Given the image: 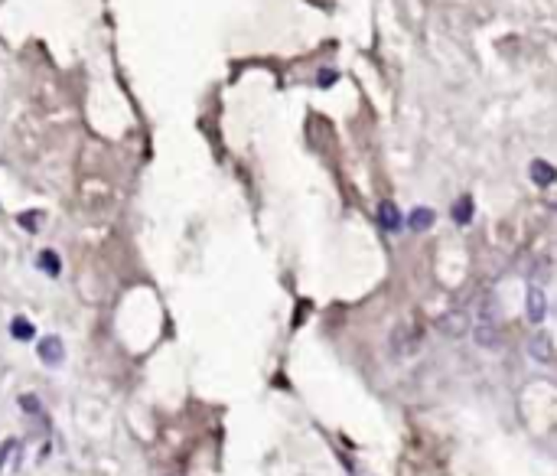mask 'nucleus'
Masks as SVG:
<instances>
[{"label":"nucleus","mask_w":557,"mask_h":476,"mask_svg":"<svg viewBox=\"0 0 557 476\" xmlns=\"http://www.w3.org/2000/svg\"><path fill=\"white\" fill-rule=\"evenodd\" d=\"M525 316H528V323H541L548 316V297H544V290L538 284H532L525 290Z\"/></svg>","instance_id":"obj_1"},{"label":"nucleus","mask_w":557,"mask_h":476,"mask_svg":"<svg viewBox=\"0 0 557 476\" xmlns=\"http://www.w3.org/2000/svg\"><path fill=\"white\" fill-rule=\"evenodd\" d=\"M437 330L447 336V340H456V336H463L466 330H469V316L463 314V310H450V314L440 316Z\"/></svg>","instance_id":"obj_2"},{"label":"nucleus","mask_w":557,"mask_h":476,"mask_svg":"<svg viewBox=\"0 0 557 476\" xmlns=\"http://www.w3.org/2000/svg\"><path fill=\"white\" fill-rule=\"evenodd\" d=\"M36 352H40V359L46 366H62V362H66V346H62L59 336H42Z\"/></svg>","instance_id":"obj_3"},{"label":"nucleus","mask_w":557,"mask_h":476,"mask_svg":"<svg viewBox=\"0 0 557 476\" xmlns=\"http://www.w3.org/2000/svg\"><path fill=\"white\" fill-rule=\"evenodd\" d=\"M473 336H476V346H482V349H498V340H502L496 320H479Z\"/></svg>","instance_id":"obj_4"},{"label":"nucleus","mask_w":557,"mask_h":476,"mask_svg":"<svg viewBox=\"0 0 557 476\" xmlns=\"http://www.w3.org/2000/svg\"><path fill=\"white\" fill-rule=\"evenodd\" d=\"M528 356L538 359V362H544V366H548L551 359H554V352H551V340L544 336V333H538V336H532V340H528Z\"/></svg>","instance_id":"obj_5"},{"label":"nucleus","mask_w":557,"mask_h":476,"mask_svg":"<svg viewBox=\"0 0 557 476\" xmlns=\"http://www.w3.org/2000/svg\"><path fill=\"white\" fill-rule=\"evenodd\" d=\"M378 222L385 225L388 232L401 229V213H397V206L395 203H381L378 206Z\"/></svg>","instance_id":"obj_6"},{"label":"nucleus","mask_w":557,"mask_h":476,"mask_svg":"<svg viewBox=\"0 0 557 476\" xmlns=\"http://www.w3.org/2000/svg\"><path fill=\"white\" fill-rule=\"evenodd\" d=\"M532 177H534V183H541V186H551V183L557 179V170H551L544 160H534L532 163Z\"/></svg>","instance_id":"obj_7"},{"label":"nucleus","mask_w":557,"mask_h":476,"mask_svg":"<svg viewBox=\"0 0 557 476\" xmlns=\"http://www.w3.org/2000/svg\"><path fill=\"white\" fill-rule=\"evenodd\" d=\"M10 333H13V340H33V336H36L33 323H30V320H23V316H17V320L10 323Z\"/></svg>","instance_id":"obj_8"},{"label":"nucleus","mask_w":557,"mask_h":476,"mask_svg":"<svg viewBox=\"0 0 557 476\" xmlns=\"http://www.w3.org/2000/svg\"><path fill=\"white\" fill-rule=\"evenodd\" d=\"M431 222H433V213H431V209H414V213H411V229H414V232L431 229Z\"/></svg>","instance_id":"obj_9"},{"label":"nucleus","mask_w":557,"mask_h":476,"mask_svg":"<svg viewBox=\"0 0 557 476\" xmlns=\"http://www.w3.org/2000/svg\"><path fill=\"white\" fill-rule=\"evenodd\" d=\"M40 268L56 278V274H59V255H56V251H40Z\"/></svg>","instance_id":"obj_10"},{"label":"nucleus","mask_w":557,"mask_h":476,"mask_svg":"<svg viewBox=\"0 0 557 476\" xmlns=\"http://www.w3.org/2000/svg\"><path fill=\"white\" fill-rule=\"evenodd\" d=\"M456 219L469 222V199H460V203H456Z\"/></svg>","instance_id":"obj_11"},{"label":"nucleus","mask_w":557,"mask_h":476,"mask_svg":"<svg viewBox=\"0 0 557 476\" xmlns=\"http://www.w3.org/2000/svg\"><path fill=\"white\" fill-rule=\"evenodd\" d=\"M333 78H336V72H320V85H330Z\"/></svg>","instance_id":"obj_12"}]
</instances>
